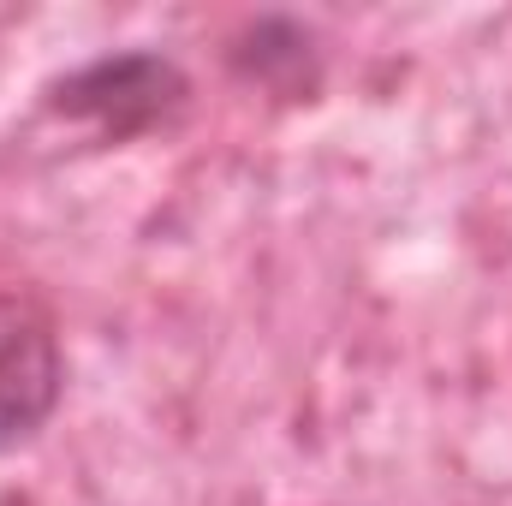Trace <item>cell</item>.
<instances>
[{
  "instance_id": "3957f363",
  "label": "cell",
  "mask_w": 512,
  "mask_h": 506,
  "mask_svg": "<svg viewBox=\"0 0 512 506\" xmlns=\"http://www.w3.org/2000/svg\"><path fill=\"white\" fill-rule=\"evenodd\" d=\"M227 66L239 84L274 90L286 102H310L322 90V36L304 18L262 12L227 42Z\"/></svg>"
},
{
  "instance_id": "7a4b0ae2",
  "label": "cell",
  "mask_w": 512,
  "mask_h": 506,
  "mask_svg": "<svg viewBox=\"0 0 512 506\" xmlns=\"http://www.w3.org/2000/svg\"><path fill=\"white\" fill-rule=\"evenodd\" d=\"M66 399V346L30 292L0 286V459L30 447Z\"/></svg>"
},
{
  "instance_id": "6da1fadb",
  "label": "cell",
  "mask_w": 512,
  "mask_h": 506,
  "mask_svg": "<svg viewBox=\"0 0 512 506\" xmlns=\"http://www.w3.org/2000/svg\"><path fill=\"white\" fill-rule=\"evenodd\" d=\"M191 108V72L161 48H108L42 84V114L96 126L108 143L167 131Z\"/></svg>"
}]
</instances>
